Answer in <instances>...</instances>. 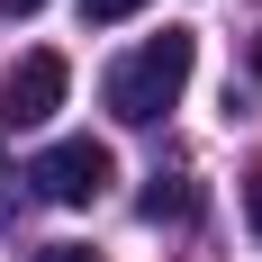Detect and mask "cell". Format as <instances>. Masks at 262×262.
Here are the masks:
<instances>
[{
	"label": "cell",
	"instance_id": "6",
	"mask_svg": "<svg viewBox=\"0 0 262 262\" xmlns=\"http://www.w3.org/2000/svg\"><path fill=\"white\" fill-rule=\"evenodd\" d=\"M46 262H100V253H81V244H46Z\"/></svg>",
	"mask_w": 262,
	"mask_h": 262
},
{
	"label": "cell",
	"instance_id": "5",
	"mask_svg": "<svg viewBox=\"0 0 262 262\" xmlns=\"http://www.w3.org/2000/svg\"><path fill=\"white\" fill-rule=\"evenodd\" d=\"M136 9H145V0H81V18H91V27H118V18H136Z\"/></svg>",
	"mask_w": 262,
	"mask_h": 262
},
{
	"label": "cell",
	"instance_id": "8",
	"mask_svg": "<svg viewBox=\"0 0 262 262\" xmlns=\"http://www.w3.org/2000/svg\"><path fill=\"white\" fill-rule=\"evenodd\" d=\"M0 9H9V18H36V9H46V0H0Z\"/></svg>",
	"mask_w": 262,
	"mask_h": 262
},
{
	"label": "cell",
	"instance_id": "9",
	"mask_svg": "<svg viewBox=\"0 0 262 262\" xmlns=\"http://www.w3.org/2000/svg\"><path fill=\"white\" fill-rule=\"evenodd\" d=\"M253 73H262V36H253Z\"/></svg>",
	"mask_w": 262,
	"mask_h": 262
},
{
	"label": "cell",
	"instance_id": "7",
	"mask_svg": "<svg viewBox=\"0 0 262 262\" xmlns=\"http://www.w3.org/2000/svg\"><path fill=\"white\" fill-rule=\"evenodd\" d=\"M244 217H253V235H262V181H253V190H244Z\"/></svg>",
	"mask_w": 262,
	"mask_h": 262
},
{
	"label": "cell",
	"instance_id": "2",
	"mask_svg": "<svg viewBox=\"0 0 262 262\" xmlns=\"http://www.w3.org/2000/svg\"><path fill=\"white\" fill-rule=\"evenodd\" d=\"M27 181L46 190L54 208H91V199H108V181H118V154H108L100 136H63V145H46L36 154V172Z\"/></svg>",
	"mask_w": 262,
	"mask_h": 262
},
{
	"label": "cell",
	"instance_id": "1",
	"mask_svg": "<svg viewBox=\"0 0 262 262\" xmlns=\"http://www.w3.org/2000/svg\"><path fill=\"white\" fill-rule=\"evenodd\" d=\"M190 63H199V36H190V27H163V36H145L136 54H118V63H108V118H127V127L172 118V100L190 91Z\"/></svg>",
	"mask_w": 262,
	"mask_h": 262
},
{
	"label": "cell",
	"instance_id": "3",
	"mask_svg": "<svg viewBox=\"0 0 262 262\" xmlns=\"http://www.w3.org/2000/svg\"><path fill=\"white\" fill-rule=\"evenodd\" d=\"M63 91H73V63L63 54H18L9 63V81H0V127H46L54 108H63Z\"/></svg>",
	"mask_w": 262,
	"mask_h": 262
},
{
	"label": "cell",
	"instance_id": "4",
	"mask_svg": "<svg viewBox=\"0 0 262 262\" xmlns=\"http://www.w3.org/2000/svg\"><path fill=\"white\" fill-rule=\"evenodd\" d=\"M190 208H199V190H190L181 172H154V190H145V217H154V226H181Z\"/></svg>",
	"mask_w": 262,
	"mask_h": 262
}]
</instances>
